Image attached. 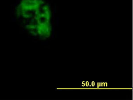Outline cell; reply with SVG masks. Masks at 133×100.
<instances>
[{
    "instance_id": "cell-1",
    "label": "cell",
    "mask_w": 133,
    "mask_h": 100,
    "mask_svg": "<svg viewBox=\"0 0 133 100\" xmlns=\"http://www.w3.org/2000/svg\"><path fill=\"white\" fill-rule=\"evenodd\" d=\"M44 4V0H21L16 9V15L24 24L31 20Z\"/></svg>"
}]
</instances>
